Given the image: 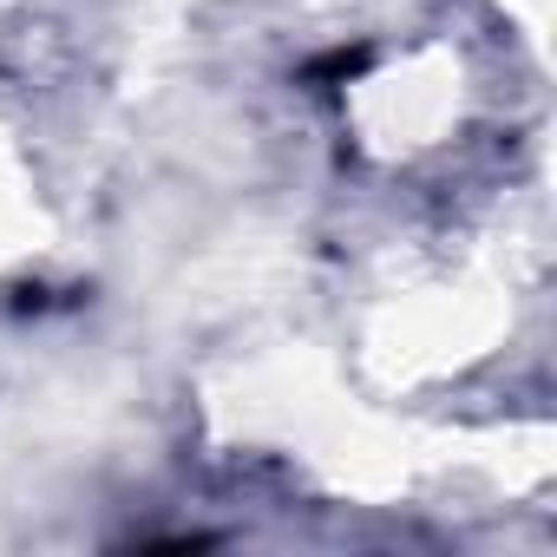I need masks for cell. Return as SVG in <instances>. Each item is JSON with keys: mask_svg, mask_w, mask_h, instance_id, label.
I'll list each match as a JSON object with an SVG mask.
<instances>
[{"mask_svg": "<svg viewBox=\"0 0 557 557\" xmlns=\"http://www.w3.org/2000/svg\"><path fill=\"white\" fill-rule=\"evenodd\" d=\"M361 66H368V47H335L329 60H315V79H348Z\"/></svg>", "mask_w": 557, "mask_h": 557, "instance_id": "6da1fadb", "label": "cell"}]
</instances>
